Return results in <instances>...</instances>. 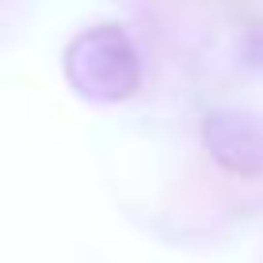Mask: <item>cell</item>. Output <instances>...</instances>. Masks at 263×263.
<instances>
[{"mask_svg": "<svg viewBox=\"0 0 263 263\" xmlns=\"http://www.w3.org/2000/svg\"><path fill=\"white\" fill-rule=\"evenodd\" d=\"M61 69L72 92L92 103H122L141 88V58L119 23L80 31L61 53Z\"/></svg>", "mask_w": 263, "mask_h": 263, "instance_id": "cell-1", "label": "cell"}, {"mask_svg": "<svg viewBox=\"0 0 263 263\" xmlns=\"http://www.w3.org/2000/svg\"><path fill=\"white\" fill-rule=\"evenodd\" d=\"M206 153L233 176H263V122L244 111H214L202 122Z\"/></svg>", "mask_w": 263, "mask_h": 263, "instance_id": "cell-2", "label": "cell"}, {"mask_svg": "<svg viewBox=\"0 0 263 263\" xmlns=\"http://www.w3.org/2000/svg\"><path fill=\"white\" fill-rule=\"evenodd\" d=\"M0 4H4V0H0Z\"/></svg>", "mask_w": 263, "mask_h": 263, "instance_id": "cell-3", "label": "cell"}]
</instances>
